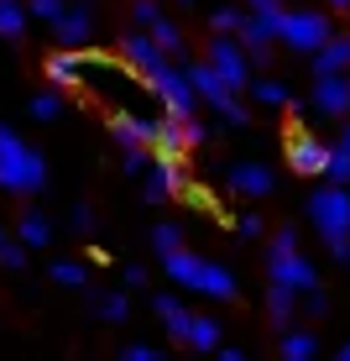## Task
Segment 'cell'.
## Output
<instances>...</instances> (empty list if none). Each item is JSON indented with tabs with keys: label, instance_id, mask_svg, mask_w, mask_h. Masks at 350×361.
Segmentation results:
<instances>
[{
	"label": "cell",
	"instance_id": "1",
	"mask_svg": "<svg viewBox=\"0 0 350 361\" xmlns=\"http://www.w3.org/2000/svg\"><path fill=\"white\" fill-rule=\"evenodd\" d=\"M79 90L99 94L110 110H131L142 94H152V84H146L131 63H115V58H89V53H84V63H79Z\"/></svg>",
	"mask_w": 350,
	"mask_h": 361
},
{
	"label": "cell",
	"instance_id": "2",
	"mask_svg": "<svg viewBox=\"0 0 350 361\" xmlns=\"http://www.w3.org/2000/svg\"><path fill=\"white\" fill-rule=\"evenodd\" d=\"M162 267H168V278L178 283V288H194L204 298H235V272L220 267V262H204V257L183 252V246L162 252Z\"/></svg>",
	"mask_w": 350,
	"mask_h": 361
},
{
	"label": "cell",
	"instance_id": "3",
	"mask_svg": "<svg viewBox=\"0 0 350 361\" xmlns=\"http://www.w3.org/2000/svg\"><path fill=\"white\" fill-rule=\"evenodd\" d=\"M47 183V163L42 152H32L11 126H0V189L11 194H37Z\"/></svg>",
	"mask_w": 350,
	"mask_h": 361
},
{
	"label": "cell",
	"instance_id": "4",
	"mask_svg": "<svg viewBox=\"0 0 350 361\" xmlns=\"http://www.w3.org/2000/svg\"><path fill=\"white\" fill-rule=\"evenodd\" d=\"M183 73H189V84H194V94H199V99H204V105H209V110H215V116L225 121V126H246V121H251V110H246V105H241V99H235V90H230V84H225V79H220V73H215V68H209V58H204V63H189V68H183Z\"/></svg>",
	"mask_w": 350,
	"mask_h": 361
},
{
	"label": "cell",
	"instance_id": "5",
	"mask_svg": "<svg viewBox=\"0 0 350 361\" xmlns=\"http://www.w3.org/2000/svg\"><path fill=\"white\" fill-rule=\"evenodd\" d=\"M308 220H314V231L324 241H330V235H350V189L345 183L314 189L308 194Z\"/></svg>",
	"mask_w": 350,
	"mask_h": 361
},
{
	"label": "cell",
	"instance_id": "6",
	"mask_svg": "<svg viewBox=\"0 0 350 361\" xmlns=\"http://www.w3.org/2000/svg\"><path fill=\"white\" fill-rule=\"evenodd\" d=\"M330 37V16L324 11H287L277 16V42L293 47V53H314V47Z\"/></svg>",
	"mask_w": 350,
	"mask_h": 361
},
{
	"label": "cell",
	"instance_id": "7",
	"mask_svg": "<svg viewBox=\"0 0 350 361\" xmlns=\"http://www.w3.org/2000/svg\"><path fill=\"white\" fill-rule=\"evenodd\" d=\"M146 84H152V94L168 105V116H194L199 110V94H194V84H189V73H183L178 63H162L146 73Z\"/></svg>",
	"mask_w": 350,
	"mask_h": 361
},
{
	"label": "cell",
	"instance_id": "8",
	"mask_svg": "<svg viewBox=\"0 0 350 361\" xmlns=\"http://www.w3.org/2000/svg\"><path fill=\"white\" fill-rule=\"evenodd\" d=\"M209 68H215L235 94L251 84V58H246V47L235 42V32H215V42H209Z\"/></svg>",
	"mask_w": 350,
	"mask_h": 361
},
{
	"label": "cell",
	"instance_id": "9",
	"mask_svg": "<svg viewBox=\"0 0 350 361\" xmlns=\"http://www.w3.org/2000/svg\"><path fill=\"white\" fill-rule=\"evenodd\" d=\"M277 16H282V11H277ZM277 16H256V11H246V16H241L235 42L246 47L251 63H272V47H277Z\"/></svg>",
	"mask_w": 350,
	"mask_h": 361
},
{
	"label": "cell",
	"instance_id": "10",
	"mask_svg": "<svg viewBox=\"0 0 350 361\" xmlns=\"http://www.w3.org/2000/svg\"><path fill=\"white\" fill-rule=\"evenodd\" d=\"M47 27H53L58 47H84V42L94 37V11H89V0H68V6L58 11Z\"/></svg>",
	"mask_w": 350,
	"mask_h": 361
},
{
	"label": "cell",
	"instance_id": "11",
	"mask_svg": "<svg viewBox=\"0 0 350 361\" xmlns=\"http://www.w3.org/2000/svg\"><path fill=\"white\" fill-rule=\"evenodd\" d=\"M267 272H272V283H282V288H293V293H304V288L319 283L314 262H304L298 246H293V252H267Z\"/></svg>",
	"mask_w": 350,
	"mask_h": 361
},
{
	"label": "cell",
	"instance_id": "12",
	"mask_svg": "<svg viewBox=\"0 0 350 361\" xmlns=\"http://www.w3.org/2000/svg\"><path fill=\"white\" fill-rule=\"evenodd\" d=\"M287 163H293L298 178H324V163H330V142H324V136L298 131L293 142H287Z\"/></svg>",
	"mask_w": 350,
	"mask_h": 361
},
{
	"label": "cell",
	"instance_id": "13",
	"mask_svg": "<svg viewBox=\"0 0 350 361\" xmlns=\"http://www.w3.org/2000/svg\"><path fill=\"white\" fill-rule=\"evenodd\" d=\"M146 168H152V178H146V199H152V204H157V199H168V194H183V183H189L178 152H157Z\"/></svg>",
	"mask_w": 350,
	"mask_h": 361
},
{
	"label": "cell",
	"instance_id": "14",
	"mask_svg": "<svg viewBox=\"0 0 350 361\" xmlns=\"http://www.w3.org/2000/svg\"><path fill=\"white\" fill-rule=\"evenodd\" d=\"M314 110L319 116H350V68L345 73H314Z\"/></svg>",
	"mask_w": 350,
	"mask_h": 361
},
{
	"label": "cell",
	"instance_id": "15",
	"mask_svg": "<svg viewBox=\"0 0 350 361\" xmlns=\"http://www.w3.org/2000/svg\"><path fill=\"white\" fill-rule=\"evenodd\" d=\"M225 183H230V194H246V199H261V194L277 189V178H272L267 163H230Z\"/></svg>",
	"mask_w": 350,
	"mask_h": 361
},
{
	"label": "cell",
	"instance_id": "16",
	"mask_svg": "<svg viewBox=\"0 0 350 361\" xmlns=\"http://www.w3.org/2000/svg\"><path fill=\"white\" fill-rule=\"evenodd\" d=\"M120 53H126V63H131L136 73H142V79H146L152 68H162V63H168V53H162V47L152 42V32H126Z\"/></svg>",
	"mask_w": 350,
	"mask_h": 361
},
{
	"label": "cell",
	"instance_id": "17",
	"mask_svg": "<svg viewBox=\"0 0 350 361\" xmlns=\"http://www.w3.org/2000/svg\"><path fill=\"white\" fill-rule=\"evenodd\" d=\"M152 121H157V116L115 110V116H110V131H115V142H120V147H152Z\"/></svg>",
	"mask_w": 350,
	"mask_h": 361
},
{
	"label": "cell",
	"instance_id": "18",
	"mask_svg": "<svg viewBox=\"0 0 350 361\" xmlns=\"http://www.w3.org/2000/svg\"><path fill=\"white\" fill-rule=\"evenodd\" d=\"M350 68V37H324L314 47V73H345Z\"/></svg>",
	"mask_w": 350,
	"mask_h": 361
},
{
	"label": "cell",
	"instance_id": "19",
	"mask_svg": "<svg viewBox=\"0 0 350 361\" xmlns=\"http://www.w3.org/2000/svg\"><path fill=\"white\" fill-rule=\"evenodd\" d=\"M183 147H189L183 116H157L152 121V152H183Z\"/></svg>",
	"mask_w": 350,
	"mask_h": 361
},
{
	"label": "cell",
	"instance_id": "20",
	"mask_svg": "<svg viewBox=\"0 0 350 361\" xmlns=\"http://www.w3.org/2000/svg\"><path fill=\"white\" fill-rule=\"evenodd\" d=\"M79 63H84V53H73V47L53 53L47 58V84L53 90H79Z\"/></svg>",
	"mask_w": 350,
	"mask_h": 361
},
{
	"label": "cell",
	"instance_id": "21",
	"mask_svg": "<svg viewBox=\"0 0 350 361\" xmlns=\"http://www.w3.org/2000/svg\"><path fill=\"white\" fill-rule=\"evenodd\" d=\"M152 304H157V319L168 325V335H173V341H183V335H189V319H194V314H189V309H183L173 293H157Z\"/></svg>",
	"mask_w": 350,
	"mask_h": 361
},
{
	"label": "cell",
	"instance_id": "22",
	"mask_svg": "<svg viewBox=\"0 0 350 361\" xmlns=\"http://www.w3.org/2000/svg\"><path fill=\"white\" fill-rule=\"evenodd\" d=\"M27 0H0V37H6V42H16L21 32H27Z\"/></svg>",
	"mask_w": 350,
	"mask_h": 361
},
{
	"label": "cell",
	"instance_id": "23",
	"mask_svg": "<svg viewBox=\"0 0 350 361\" xmlns=\"http://www.w3.org/2000/svg\"><path fill=\"white\" fill-rule=\"evenodd\" d=\"M293 309H298V293L282 288V283H272V288H267V319H272V325H287Z\"/></svg>",
	"mask_w": 350,
	"mask_h": 361
},
{
	"label": "cell",
	"instance_id": "24",
	"mask_svg": "<svg viewBox=\"0 0 350 361\" xmlns=\"http://www.w3.org/2000/svg\"><path fill=\"white\" fill-rule=\"evenodd\" d=\"M183 345H194V351H215V345H220V325H215V319H204V314H194Z\"/></svg>",
	"mask_w": 350,
	"mask_h": 361
},
{
	"label": "cell",
	"instance_id": "25",
	"mask_svg": "<svg viewBox=\"0 0 350 361\" xmlns=\"http://www.w3.org/2000/svg\"><path fill=\"white\" fill-rule=\"evenodd\" d=\"M277 351H282V361H308V356L319 351V341L308 330H287L282 341H277Z\"/></svg>",
	"mask_w": 350,
	"mask_h": 361
},
{
	"label": "cell",
	"instance_id": "26",
	"mask_svg": "<svg viewBox=\"0 0 350 361\" xmlns=\"http://www.w3.org/2000/svg\"><path fill=\"white\" fill-rule=\"evenodd\" d=\"M16 241H21V246H47V241H53V226H47L37 209H27V215H21V226H16Z\"/></svg>",
	"mask_w": 350,
	"mask_h": 361
},
{
	"label": "cell",
	"instance_id": "27",
	"mask_svg": "<svg viewBox=\"0 0 350 361\" xmlns=\"http://www.w3.org/2000/svg\"><path fill=\"white\" fill-rule=\"evenodd\" d=\"M146 32H152V42L162 47V53H178V47H183V32H178V27H173V21H168V16H162V11H157V16H152V21H146Z\"/></svg>",
	"mask_w": 350,
	"mask_h": 361
},
{
	"label": "cell",
	"instance_id": "28",
	"mask_svg": "<svg viewBox=\"0 0 350 361\" xmlns=\"http://www.w3.org/2000/svg\"><path fill=\"white\" fill-rule=\"evenodd\" d=\"M53 283L58 288H89V267L84 262H53Z\"/></svg>",
	"mask_w": 350,
	"mask_h": 361
},
{
	"label": "cell",
	"instance_id": "29",
	"mask_svg": "<svg viewBox=\"0 0 350 361\" xmlns=\"http://www.w3.org/2000/svg\"><path fill=\"white\" fill-rule=\"evenodd\" d=\"M251 94L261 99V105H272V110L287 105V84H277V79H256V84H251Z\"/></svg>",
	"mask_w": 350,
	"mask_h": 361
},
{
	"label": "cell",
	"instance_id": "30",
	"mask_svg": "<svg viewBox=\"0 0 350 361\" xmlns=\"http://www.w3.org/2000/svg\"><path fill=\"white\" fill-rule=\"evenodd\" d=\"M32 116H37V121H58V116H63V94H58V90L37 94V99H32Z\"/></svg>",
	"mask_w": 350,
	"mask_h": 361
},
{
	"label": "cell",
	"instance_id": "31",
	"mask_svg": "<svg viewBox=\"0 0 350 361\" xmlns=\"http://www.w3.org/2000/svg\"><path fill=\"white\" fill-rule=\"evenodd\" d=\"M131 314V304H126V293H105L99 298V319H110V325H120V319Z\"/></svg>",
	"mask_w": 350,
	"mask_h": 361
},
{
	"label": "cell",
	"instance_id": "32",
	"mask_svg": "<svg viewBox=\"0 0 350 361\" xmlns=\"http://www.w3.org/2000/svg\"><path fill=\"white\" fill-rule=\"evenodd\" d=\"M324 178H335V183H350V152L330 147V163H324Z\"/></svg>",
	"mask_w": 350,
	"mask_h": 361
},
{
	"label": "cell",
	"instance_id": "33",
	"mask_svg": "<svg viewBox=\"0 0 350 361\" xmlns=\"http://www.w3.org/2000/svg\"><path fill=\"white\" fill-rule=\"evenodd\" d=\"M235 235H241V241H261V235H267V220H261L256 209H251V215L235 220Z\"/></svg>",
	"mask_w": 350,
	"mask_h": 361
},
{
	"label": "cell",
	"instance_id": "34",
	"mask_svg": "<svg viewBox=\"0 0 350 361\" xmlns=\"http://www.w3.org/2000/svg\"><path fill=\"white\" fill-rule=\"evenodd\" d=\"M0 267H11V272H16V267H27V246L6 235V241H0Z\"/></svg>",
	"mask_w": 350,
	"mask_h": 361
},
{
	"label": "cell",
	"instance_id": "35",
	"mask_svg": "<svg viewBox=\"0 0 350 361\" xmlns=\"http://www.w3.org/2000/svg\"><path fill=\"white\" fill-rule=\"evenodd\" d=\"M241 16H246V11H235V6H220L215 16H209V27H215V32H235V27H241Z\"/></svg>",
	"mask_w": 350,
	"mask_h": 361
},
{
	"label": "cell",
	"instance_id": "36",
	"mask_svg": "<svg viewBox=\"0 0 350 361\" xmlns=\"http://www.w3.org/2000/svg\"><path fill=\"white\" fill-rule=\"evenodd\" d=\"M152 246H157V252H173V246H183V231L178 226H157L152 231Z\"/></svg>",
	"mask_w": 350,
	"mask_h": 361
},
{
	"label": "cell",
	"instance_id": "37",
	"mask_svg": "<svg viewBox=\"0 0 350 361\" xmlns=\"http://www.w3.org/2000/svg\"><path fill=\"white\" fill-rule=\"evenodd\" d=\"M63 6H68V0H27V16H37V21H53Z\"/></svg>",
	"mask_w": 350,
	"mask_h": 361
},
{
	"label": "cell",
	"instance_id": "38",
	"mask_svg": "<svg viewBox=\"0 0 350 361\" xmlns=\"http://www.w3.org/2000/svg\"><path fill=\"white\" fill-rule=\"evenodd\" d=\"M68 220H73V231H79V235H94V209L89 204H73Z\"/></svg>",
	"mask_w": 350,
	"mask_h": 361
},
{
	"label": "cell",
	"instance_id": "39",
	"mask_svg": "<svg viewBox=\"0 0 350 361\" xmlns=\"http://www.w3.org/2000/svg\"><path fill=\"white\" fill-rule=\"evenodd\" d=\"M146 163H152L146 147H126V157H120V168H126V173H146Z\"/></svg>",
	"mask_w": 350,
	"mask_h": 361
},
{
	"label": "cell",
	"instance_id": "40",
	"mask_svg": "<svg viewBox=\"0 0 350 361\" xmlns=\"http://www.w3.org/2000/svg\"><path fill=\"white\" fill-rule=\"evenodd\" d=\"M293 246H298V231H293V226L272 231V252H293Z\"/></svg>",
	"mask_w": 350,
	"mask_h": 361
},
{
	"label": "cell",
	"instance_id": "41",
	"mask_svg": "<svg viewBox=\"0 0 350 361\" xmlns=\"http://www.w3.org/2000/svg\"><path fill=\"white\" fill-rule=\"evenodd\" d=\"M162 351L157 345H146V341H136V345H126V361H157Z\"/></svg>",
	"mask_w": 350,
	"mask_h": 361
},
{
	"label": "cell",
	"instance_id": "42",
	"mask_svg": "<svg viewBox=\"0 0 350 361\" xmlns=\"http://www.w3.org/2000/svg\"><path fill=\"white\" fill-rule=\"evenodd\" d=\"M324 246H330V257H335V262H350V235H330Z\"/></svg>",
	"mask_w": 350,
	"mask_h": 361
},
{
	"label": "cell",
	"instance_id": "43",
	"mask_svg": "<svg viewBox=\"0 0 350 361\" xmlns=\"http://www.w3.org/2000/svg\"><path fill=\"white\" fill-rule=\"evenodd\" d=\"M131 16H136V21H142V27H146V21H152V16H157V0H131Z\"/></svg>",
	"mask_w": 350,
	"mask_h": 361
},
{
	"label": "cell",
	"instance_id": "44",
	"mask_svg": "<svg viewBox=\"0 0 350 361\" xmlns=\"http://www.w3.org/2000/svg\"><path fill=\"white\" fill-rule=\"evenodd\" d=\"M246 6H251L256 16H277V11L287 6V0H246Z\"/></svg>",
	"mask_w": 350,
	"mask_h": 361
},
{
	"label": "cell",
	"instance_id": "45",
	"mask_svg": "<svg viewBox=\"0 0 350 361\" xmlns=\"http://www.w3.org/2000/svg\"><path fill=\"white\" fill-rule=\"evenodd\" d=\"M126 288H146V267H126Z\"/></svg>",
	"mask_w": 350,
	"mask_h": 361
},
{
	"label": "cell",
	"instance_id": "46",
	"mask_svg": "<svg viewBox=\"0 0 350 361\" xmlns=\"http://www.w3.org/2000/svg\"><path fill=\"white\" fill-rule=\"evenodd\" d=\"M335 147H340V152H350V126H340V142H335Z\"/></svg>",
	"mask_w": 350,
	"mask_h": 361
},
{
	"label": "cell",
	"instance_id": "47",
	"mask_svg": "<svg viewBox=\"0 0 350 361\" xmlns=\"http://www.w3.org/2000/svg\"><path fill=\"white\" fill-rule=\"evenodd\" d=\"M335 356H340V361H350V341H345V345H340V351H335Z\"/></svg>",
	"mask_w": 350,
	"mask_h": 361
},
{
	"label": "cell",
	"instance_id": "48",
	"mask_svg": "<svg viewBox=\"0 0 350 361\" xmlns=\"http://www.w3.org/2000/svg\"><path fill=\"white\" fill-rule=\"evenodd\" d=\"M330 6H350V0H330Z\"/></svg>",
	"mask_w": 350,
	"mask_h": 361
},
{
	"label": "cell",
	"instance_id": "49",
	"mask_svg": "<svg viewBox=\"0 0 350 361\" xmlns=\"http://www.w3.org/2000/svg\"><path fill=\"white\" fill-rule=\"evenodd\" d=\"M178 6H194V0H178Z\"/></svg>",
	"mask_w": 350,
	"mask_h": 361
},
{
	"label": "cell",
	"instance_id": "50",
	"mask_svg": "<svg viewBox=\"0 0 350 361\" xmlns=\"http://www.w3.org/2000/svg\"><path fill=\"white\" fill-rule=\"evenodd\" d=\"M0 241H6V231H0Z\"/></svg>",
	"mask_w": 350,
	"mask_h": 361
}]
</instances>
